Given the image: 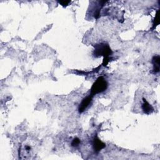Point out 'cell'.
<instances>
[{"instance_id":"3","label":"cell","mask_w":160,"mask_h":160,"mask_svg":"<svg viewBox=\"0 0 160 160\" xmlns=\"http://www.w3.org/2000/svg\"><path fill=\"white\" fill-rule=\"evenodd\" d=\"M92 96L89 95V96L84 98L82 99V101H81V104H79V108H78L79 112L80 113H82V112H84L86 109V108L89 106V104L92 101Z\"/></svg>"},{"instance_id":"4","label":"cell","mask_w":160,"mask_h":160,"mask_svg":"<svg viewBox=\"0 0 160 160\" xmlns=\"http://www.w3.org/2000/svg\"><path fill=\"white\" fill-rule=\"evenodd\" d=\"M92 146H93V149H94L95 152H98L100 151L102 149L105 148L106 144H105V143L102 142L97 136H96V137H94V138L93 139V141H92Z\"/></svg>"},{"instance_id":"8","label":"cell","mask_w":160,"mask_h":160,"mask_svg":"<svg viewBox=\"0 0 160 160\" xmlns=\"http://www.w3.org/2000/svg\"><path fill=\"white\" fill-rule=\"evenodd\" d=\"M58 2L63 6H66L68 5L69 3L71 2V1H58Z\"/></svg>"},{"instance_id":"1","label":"cell","mask_w":160,"mask_h":160,"mask_svg":"<svg viewBox=\"0 0 160 160\" xmlns=\"http://www.w3.org/2000/svg\"><path fill=\"white\" fill-rule=\"evenodd\" d=\"M112 51L108 44L101 43L95 46L94 55L97 57L102 56L104 57L103 64L105 66L109 61V56L111 54Z\"/></svg>"},{"instance_id":"6","label":"cell","mask_w":160,"mask_h":160,"mask_svg":"<svg viewBox=\"0 0 160 160\" xmlns=\"http://www.w3.org/2000/svg\"><path fill=\"white\" fill-rule=\"evenodd\" d=\"M152 64H153V72L154 73H158L159 72V62H160V57L159 56H155L152 58Z\"/></svg>"},{"instance_id":"2","label":"cell","mask_w":160,"mask_h":160,"mask_svg":"<svg viewBox=\"0 0 160 160\" xmlns=\"http://www.w3.org/2000/svg\"><path fill=\"white\" fill-rule=\"evenodd\" d=\"M107 88L108 83L106 80L102 76H100L92 85L89 95L93 97L94 95L104 91L107 89Z\"/></svg>"},{"instance_id":"7","label":"cell","mask_w":160,"mask_h":160,"mask_svg":"<svg viewBox=\"0 0 160 160\" xmlns=\"http://www.w3.org/2000/svg\"><path fill=\"white\" fill-rule=\"evenodd\" d=\"M79 143H80V140H79V139L78 138H75L72 140V142H71V145H72V146L76 147V146H78L79 144Z\"/></svg>"},{"instance_id":"5","label":"cell","mask_w":160,"mask_h":160,"mask_svg":"<svg viewBox=\"0 0 160 160\" xmlns=\"http://www.w3.org/2000/svg\"><path fill=\"white\" fill-rule=\"evenodd\" d=\"M142 99H143V103L142 104V109L144 112L148 114L151 113L154 110L152 106L146 101V99L142 98Z\"/></svg>"}]
</instances>
